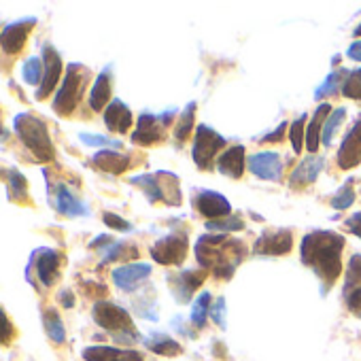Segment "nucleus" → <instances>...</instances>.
<instances>
[{
  "label": "nucleus",
  "instance_id": "f3484780",
  "mask_svg": "<svg viewBox=\"0 0 361 361\" xmlns=\"http://www.w3.org/2000/svg\"><path fill=\"white\" fill-rule=\"evenodd\" d=\"M196 209L200 215L209 217V219H226L232 215V204L217 192H200L196 198Z\"/></svg>",
  "mask_w": 361,
  "mask_h": 361
},
{
  "label": "nucleus",
  "instance_id": "aec40b11",
  "mask_svg": "<svg viewBox=\"0 0 361 361\" xmlns=\"http://www.w3.org/2000/svg\"><path fill=\"white\" fill-rule=\"evenodd\" d=\"M132 111L119 100V98H113L111 104L104 109V123L111 132L115 134H123L132 128Z\"/></svg>",
  "mask_w": 361,
  "mask_h": 361
},
{
  "label": "nucleus",
  "instance_id": "864d4df0",
  "mask_svg": "<svg viewBox=\"0 0 361 361\" xmlns=\"http://www.w3.org/2000/svg\"><path fill=\"white\" fill-rule=\"evenodd\" d=\"M355 37H361V24H359V26L355 28Z\"/></svg>",
  "mask_w": 361,
  "mask_h": 361
},
{
  "label": "nucleus",
  "instance_id": "c85d7f7f",
  "mask_svg": "<svg viewBox=\"0 0 361 361\" xmlns=\"http://www.w3.org/2000/svg\"><path fill=\"white\" fill-rule=\"evenodd\" d=\"M209 314H211V293H209V291H202V293L194 300V304H192L190 321H192L198 329H202V327L207 325Z\"/></svg>",
  "mask_w": 361,
  "mask_h": 361
},
{
  "label": "nucleus",
  "instance_id": "de8ad7c7",
  "mask_svg": "<svg viewBox=\"0 0 361 361\" xmlns=\"http://www.w3.org/2000/svg\"><path fill=\"white\" fill-rule=\"evenodd\" d=\"M346 228H348V232H353L355 236L361 238V213H355L350 219H346Z\"/></svg>",
  "mask_w": 361,
  "mask_h": 361
},
{
  "label": "nucleus",
  "instance_id": "49530a36",
  "mask_svg": "<svg viewBox=\"0 0 361 361\" xmlns=\"http://www.w3.org/2000/svg\"><path fill=\"white\" fill-rule=\"evenodd\" d=\"M83 289H85V293L87 295H92V298H100V295H106V287L104 285H94V283H83Z\"/></svg>",
  "mask_w": 361,
  "mask_h": 361
},
{
  "label": "nucleus",
  "instance_id": "c03bdc74",
  "mask_svg": "<svg viewBox=\"0 0 361 361\" xmlns=\"http://www.w3.org/2000/svg\"><path fill=\"white\" fill-rule=\"evenodd\" d=\"M126 249H128V245H123V243H113V245L104 247V249H102V251H104L102 266H104V264H111V262L121 259V257L126 255Z\"/></svg>",
  "mask_w": 361,
  "mask_h": 361
},
{
  "label": "nucleus",
  "instance_id": "473e14b6",
  "mask_svg": "<svg viewBox=\"0 0 361 361\" xmlns=\"http://www.w3.org/2000/svg\"><path fill=\"white\" fill-rule=\"evenodd\" d=\"M346 75H348L346 71H336V73L327 75V79L317 87L314 98H325V96L336 94V92H338V87H340V85H344V83H342V79H344Z\"/></svg>",
  "mask_w": 361,
  "mask_h": 361
},
{
  "label": "nucleus",
  "instance_id": "a18cd8bd",
  "mask_svg": "<svg viewBox=\"0 0 361 361\" xmlns=\"http://www.w3.org/2000/svg\"><path fill=\"white\" fill-rule=\"evenodd\" d=\"M211 317L219 327H226V300L224 298H219L215 302V306L211 308Z\"/></svg>",
  "mask_w": 361,
  "mask_h": 361
},
{
  "label": "nucleus",
  "instance_id": "20e7f679",
  "mask_svg": "<svg viewBox=\"0 0 361 361\" xmlns=\"http://www.w3.org/2000/svg\"><path fill=\"white\" fill-rule=\"evenodd\" d=\"M87 79H90V71L81 64H68L66 66V75L62 79V85L58 87L56 92V98L51 102L54 111L58 115H71L75 113V109L79 106L81 102V96H83V90L87 85Z\"/></svg>",
  "mask_w": 361,
  "mask_h": 361
},
{
  "label": "nucleus",
  "instance_id": "dca6fc26",
  "mask_svg": "<svg viewBox=\"0 0 361 361\" xmlns=\"http://www.w3.org/2000/svg\"><path fill=\"white\" fill-rule=\"evenodd\" d=\"M204 279H207L204 270H185V272L176 274L174 279H170V289L180 304H185V302H190L192 293L202 285Z\"/></svg>",
  "mask_w": 361,
  "mask_h": 361
},
{
  "label": "nucleus",
  "instance_id": "7ed1b4c3",
  "mask_svg": "<svg viewBox=\"0 0 361 361\" xmlns=\"http://www.w3.org/2000/svg\"><path fill=\"white\" fill-rule=\"evenodd\" d=\"M13 132L18 134V138L22 140V145L41 164L54 161L56 149H54V142H51L47 123L41 117H37L32 113H18L13 117Z\"/></svg>",
  "mask_w": 361,
  "mask_h": 361
},
{
  "label": "nucleus",
  "instance_id": "79ce46f5",
  "mask_svg": "<svg viewBox=\"0 0 361 361\" xmlns=\"http://www.w3.org/2000/svg\"><path fill=\"white\" fill-rule=\"evenodd\" d=\"M355 285H361V255L350 257L346 279H344V287H355Z\"/></svg>",
  "mask_w": 361,
  "mask_h": 361
},
{
  "label": "nucleus",
  "instance_id": "f8f14e48",
  "mask_svg": "<svg viewBox=\"0 0 361 361\" xmlns=\"http://www.w3.org/2000/svg\"><path fill=\"white\" fill-rule=\"evenodd\" d=\"M249 170L264 180H279L283 176V164L281 157L272 151H262V153H253L247 159Z\"/></svg>",
  "mask_w": 361,
  "mask_h": 361
},
{
  "label": "nucleus",
  "instance_id": "f704fd0d",
  "mask_svg": "<svg viewBox=\"0 0 361 361\" xmlns=\"http://www.w3.org/2000/svg\"><path fill=\"white\" fill-rule=\"evenodd\" d=\"M304 123H306V115H302L300 119H295L293 123H291V130H289V138H291V147H293V153H302V149H304V140H306V128H304Z\"/></svg>",
  "mask_w": 361,
  "mask_h": 361
},
{
  "label": "nucleus",
  "instance_id": "1a4fd4ad",
  "mask_svg": "<svg viewBox=\"0 0 361 361\" xmlns=\"http://www.w3.org/2000/svg\"><path fill=\"white\" fill-rule=\"evenodd\" d=\"M62 68H64V62H62V56L58 54V49L54 45H43V81L39 85V90L35 92V98L37 100H45L60 83L62 79Z\"/></svg>",
  "mask_w": 361,
  "mask_h": 361
},
{
  "label": "nucleus",
  "instance_id": "f257e3e1",
  "mask_svg": "<svg viewBox=\"0 0 361 361\" xmlns=\"http://www.w3.org/2000/svg\"><path fill=\"white\" fill-rule=\"evenodd\" d=\"M342 247L344 238L336 232H310L302 240V262L314 270L325 289L336 283L342 272Z\"/></svg>",
  "mask_w": 361,
  "mask_h": 361
},
{
  "label": "nucleus",
  "instance_id": "603ef678",
  "mask_svg": "<svg viewBox=\"0 0 361 361\" xmlns=\"http://www.w3.org/2000/svg\"><path fill=\"white\" fill-rule=\"evenodd\" d=\"M285 128H287V123H281L272 134H268V136H264V142H270V140H281V136H283V132H285Z\"/></svg>",
  "mask_w": 361,
  "mask_h": 361
},
{
  "label": "nucleus",
  "instance_id": "bb28decb",
  "mask_svg": "<svg viewBox=\"0 0 361 361\" xmlns=\"http://www.w3.org/2000/svg\"><path fill=\"white\" fill-rule=\"evenodd\" d=\"M7 190L9 200L13 202H24L28 198V178L18 168L7 170Z\"/></svg>",
  "mask_w": 361,
  "mask_h": 361
},
{
  "label": "nucleus",
  "instance_id": "c9c22d12",
  "mask_svg": "<svg viewBox=\"0 0 361 361\" xmlns=\"http://www.w3.org/2000/svg\"><path fill=\"white\" fill-rule=\"evenodd\" d=\"M342 94L346 98L361 100V68H357V71H353V73L346 75L344 85H342Z\"/></svg>",
  "mask_w": 361,
  "mask_h": 361
},
{
  "label": "nucleus",
  "instance_id": "cd10ccee",
  "mask_svg": "<svg viewBox=\"0 0 361 361\" xmlns=\"http://www.w3.org/2000/svg\"><path fill=\"white\" fill-rule=\"evenodd\" d=\"M43 327H45V334L49 336L51 342L64 344V340H66V327H64L62 317L58 314L56 308H47L43 312Z\"/></svg>",
  "mask_w": 361,
  "mask_h": 361
},
{
  "label": "nucleus",
  "instance_id": "c756f323",
  "mask_svg": "<svg viewBox=\"0 0 361 361\" xmlns=\"http://www.w3.org/2000/svg\"><path fill=\"white\" fill-rule=\"evenodd\" d=\"M145 344L155 355H178L180 353V344L174 342L172 338L164 336V334H153L151 338L145 340Z\"/></svg>",
  "mask_w": 361,
  "mask_h": 361
},
{
  "label": "nucleus",
  "instance_id": "9b49d317",
  "mask_svg": "<svg viewBox=\"0 0 361 361\" xmlns=\"http://www.w3.org/2000/svg\"><path fill=\"white\" fill-rule=\"evenodd\" d=\"M174 113H164L159 117L151 115V113H142L138 117V123H136V130L132 134V140L136 145H153V142H159L166 134V126L170 123Z\"/></svg>",
  "mask_w": 361,
  "mask_h": 361
},
{
  "label": "nucleus",
  "instance_id": "8fccbe9b",
  "mask_svg": "<svg viewBox=\"0 0 361 361\" xmlns=\"http://www.w3.org/2000/svg\"><path fill=\"white\" fill-rule=\"evenodd\" d=\"M113 240H111V236L109 234H102V236H98V238H94L92 243H90V249H98V251H102L104 247L102 245H111Z\"/></svg>",
  "mask_w": 361,
  "mask_h": 361
},
{
  "label": "nucleus",
  "instance_id": "2eb2a0df",
  "mask_svg": "<svg viewBox=\"0 0 361 361\" xmlns=\"http://www.w3.org/2000/svg\"><path fill=\"white\" fill-rule=\"evenodd\" d=\"M149 274H151L149 264H126L115 268L111 276L121 291H134L145 279H149Z\"/></svg>",
  "mask_w": 361,
  "mask_h": 361
},
{
  "label": "nucleus",
  "instance_id": "0eeeda50",
  "mask_svg": "<svg viewBox=\"0 0 361 361\" xmlns=\"http://www.w3.org/2000/svg\"><path fill=\"white\" fill-rule=\"evenodd\" d=\"M190 240L185 234H170L157 240L151 249V257L161 266H180L188 257Z\"/></svg>",
  "mask_w": 361,
  "mask_h": 361
},
{
  "label": "nucleus",
  "instance_id": "2f4dec72",
  "mask_svg": "<svg viewBox=\"0 0 361 361\" xmlns=\"http://www.w3.org/2000/svg\"><path fill=\"white\" fill-rule=\"evenodd\" d=\"M194 111H196V102H192V104L183 111V115H180V121H178L176 128H174V138H176L178 142L188 140V136H190V132H192V126H194Z\"/></svg>",
  "mask_w": 361,
  "mask_h": 361
},
{
  "label": "nucleus",
  "instance_id": "3c124183",
  "mask_svg": "<svg viewBox=\"0 0 361 361\" xmlns=\"http://www.w3.org/2000/svg\"><path fill=\"white\" fill-rule=\"evenodd\" d=\"M348 58L350 60H355V62H361V41H355L350 47H348Z\"/></svg>",
  "mask_w": 361,
  "mask_h": 361
},
{
  "label": "nucleus",
  "instance_id": "4be33fe9",
  "mask_svg": "<svg viewBox=\"0 0 361 361\" xmlns=\"http://www.w3.org/2000/svg\"><path fill=\"white\" fill-rule=\"evenodd\" d=\"M217 170L230 178H240L245 172V147L234 145V147L226 149L217 159Z\"/></svg>",
  "mask_w": 361,
  "mask_h": 361
},
{
  "label": "nucleus",
  "instance_id": "37998d69",
  "mask_svg": "<svg viewBox=\"0 0 361 361\" xmlns=\"http://www.w3.org/2000/svg\"><path fill=\"white\" fill-rule=\"evenodd\" d=\"M102 221H104L106 228L117 230V232H130V230H132V224L126 221V219H121V217L115 215V213H104V215H102Z\"/></svg>",
  "mask_w": 361,
  "mask_h": 361
},
{
  "label": "nucleus",
  "instance_id": "58836bf2",
  "mask_svg": "<svg viewBox=\"0 0 361 361\" xmlns=\"http://www.w3.org/2000/svg\"><path fill=\"white\" fill-rule=\"evenodd\" d=\"M16 338V325L11 323V319L7 317V312L0 306V346L11 344Z\"/></svg>",
  "mask_w": 361,
  "mask_h": 361
},
{
  "label": "nucleus",
  "instance_id": "39448f33",
  "mask_svg": "<svg viewBox=\"0 0 361 361\" xmlns=\"http://www.w3.org/2000/svg\"><path fill=\"white\" fill-rule=\"evenodd\" d=\"M35 276L45 287H51L58 281V276H60V255L54 249L41 247V249L32 251V255L28 259V266H26V281L37 289Z\"/></svg>",
  "mask_w": 361,
  "mask_h": 361
},
{
  "label": "nucleus",
  "instance_id": "72a5a7b5",
  "mask_svg": "<svg viewBox=\"0 0 361 361\" xmlns=\"http://www.w3.org/2000/svg\"><path fill=\"white\" fill-rule=\"evenodd\" d=\"M344 109H336L329 117H327V121H325V126H323V132H321V142L325 145V147H329L331 145V140H334V134H336V130H338V126L344 121Z\"/></svg>",
  "mask_w": 361,
  "mask_h": 361
},
{
  "label": "nucleus",
  "instance_id": "393cba45",
  "mask_svg": "<svg viewBox=\"0 0 361 361\" xmlns=\"http://www.w3.org/2000/svg\"><path fill=\"white\" fill-rule=\"evenodd\" d=\"M94 166L109 172V174H121L130 168V157L128 155H121L119 151H113V149H102L94 155Z\"/></svg>",
  "mask_w": 361,
  "mask_h": 361
},
{
  "label": "nucleus",
  "instance_id": "9d476101",
  "mask_svg": "<svg viewBox=\"0 0 361 361\" xmlns=\"http://www.w3.org/2000/svg\"><path fill=\"white\" fill-rule=\"evenodd\" d=\"M35 26H37V18H22V20L7 24L0 30V49L7 56H18L24 49L26 39L30 37Z\"/></svg>",
  "mask_w": 361,
  "mask_h": 361
},
{
  "label": "nucleus",
  "instance_id": "4468645a",
  "mask_svg": "<svg viewBox=\"0 0 361 361\" xmlns=\"http://www.w3.org/2000/svg\"><path fill=\"white\" fill-rule=\"evenodd\" d=\"M54 207L64 217H85V215H90L87 204L81 198H77L64 183H58L56 190H54Z\"/></svg>",
  "mask_w": 361,
  "mask_h": 361
},
{
  "label": "nucleus",
  "instance_id": "6e6552de",
  "mask_svg": "<svg viewBox=\"0 0 361 361\" xmlns=\"http://www.w3.org/2000/svg\"><path fill=\"white\" fill-rule=\"evenodd\" d=\"M224 145H226V138L221 134H217L209 126H200L196 130V138L192 147V157L198 164V168H209L213 157L224 149Z\"/></svg>",
  "mask_w": 361,
  "mask_h": 361
},
{
  "label": "nucleus",
  "instance_id": "ddd939ff",
  "mask_svg": "<svg viewBox=\"0 0 361 361\" xmlns=\"http://www.w3.org/2000/svg\"><path fill=\"white\" fill-rule=\"evenodd\" d=\"M361 161V121H357L344 136L338 151V166L342 170L355 168Z\"/></svg>",
  "mask_w": 361,
  "mask_h": 361
},
{
  "label": "nucleus",
  "instance_id": "b1692460",
  "mask_svg": "<svg viewBox=\"0 0 361 361\" xmlns=\"http://www.w3.org/2000/svg\"><path fill=\"white\" fill-rule=\"evenodd\" d=\"M164 178V172H157V174H142V176H134L130 183L132 185H138L145 194H147V198L151 200V202H155V200H166L168 204H170V194L164 190V183L166 180H161ZM170 178V176H168Z\"/></svg>",
  "mask_w": 361,
  "mask_h": 361
},
{
  "label": "nucleus",
  "instance_id": "ea45409f",
  "mask_svg": "<svg viewBox=\"0 0 361 361\" xmlns=\"http://www.w3.org/2000/svg\"><path fill=\"white\" fill-rule=\"evenodd\" d=\"M79 140L83 145H87V147H121V142L115 140V138H109V136H102V134H90V132H81Z\"/></svg>",
  "mask_w": 361,
  "mask_h": 361
},
{
  "label": "nucleus",
  "instance_id": "e433bc0d",
  "mask_svg": "<svg viewBox=\"0 0 361 361\" xmlns=\"http://www.w3.org/2000/svg\"><path fill=\"white\" fill-rule=\"evenodd\" d=\"M243 228H245L243 219L234 217V215H230V217H226L221 221H207V230L209 232H215V230H219V232H238Z\"/></svg>",
  "mask_w": 361,
  "mask_h": 361
},
{
  "label": "nucleus",
  "instance_id": "09e8293b",
  "mask_svg": "<svg viewBox=\"0 0 361 361\" xmlns=\"http://www.w3.org/2000/svg\"><path fill=\"white\" fill-rule=\"evenodd\" d=\"M58 300H60V304H62L64 308H73V306H75V295H73L71 289H62V291L58 293Z\"/></svg>",
  "mask_w": 361,
  "mask_h": 361
},
{
  "label": "nucleus",
  "instance_id": "4c0bfd02",
  "mask_svg": "<svg viewBox=\"0 0 361 361\" xmlns=\"http://www.w3.org/2000/svg\"><path fill=\"white\" fill-rule=\"evenodd\" d=\"M355 202V192H353V183L348 180V183H344V188L336 194V198L331 200V207L336 211H346L350 204Z\"/></svg>",
  "mask_w": 361,
  "mask_h": 361
},
{
  "label": "nucleus",
  "instance_id": "5701e85b",
  "mask_svg": "<svg viewBox=\"0 0 361 361\" xmlns=\"http://www.w3.org/2000/svg\"><path fill=\"white\" fill-rule=\"evenodd\" d=\"M321 170H323V159L317 157V155H308V157H304V159L298 164V168L291 172V176H289V185L302 188V185L314 183Z\"/></svg>",
  "mask_w": 361,
  "mask_h": 361
},
{
  "label": "nucleus",
  "instance_id": "a211bd4d",
  "mask_svg": "<svg viewBox=\"0 0 361 361\" xmlns=\"http://www.w3.org/2000/svg\"><path fill=\"white\" fill-rule=\"evenodd\" d=\"M293 236L291 232H264L255 243V253L259 255H285L291 251Z\"/></svg>",
  "mask_w": 361,
  "mask_h": 361
},
{
  "label": "nucleus",
  "instance_id": "423d86ee",
  "mask_svg": "<svg viewBox=\"0 0 361 361\" xmlns=\"http://www.w3.org/2000/svg\"><path fill=\"white\" fill-rule=\"evenodd\" d=\"M92 314H94V321L102 329L113 331L115 336L117 334H126V331H134V325H132V319H130L128 310L117 306V304H113V302H109V300H98L94 304Z\"/></svg>",
  "mask_w": 361,
  "mask_h": 361
},
{
  "label": "nucleus",
  "instance_id": "a878e982",
  "mask_svg": "<svg viewBox=\"0 0 361 361\" xmlns=\"http://www.w3.org/2000/svg\"><path fill=\"white\" fill-rule=\"evenodd\" d=\"M329 104L325 102V104H319V109L314 111V117H312V121L308 123V128H306V140H304V147L310 151V153H314L317 149H319V142H321V132H323V126H325V121H327V113H329Z\"/></svg>",
  "mask_w": 361,
  "mask_h": 361
},
{
  "label": "nucleus",
  "instance_id": "412c9836",
  "mask_svg": "<svg viewBox=\"0 0 361 361\" xmlns=\"http://www.w3.org/2000/svg\"><path fill=\"white\" fill-rule=\"evenodd\" d=\"M111 92H113V87H111V68H104L96 77V81H94V85L90 90V96H87L90 109L96 111V113L104 111L111 104Z\"/></svg>",
  "mask_w": 361,
  "mask_h": 361
},
{
  "label": "nucleus",
  "instance_id": "a19ab883",
  "mask_svg": "<svg viewBox=\"0 0 361 361\" xmlns=\"http://www.w3.org/2000/svg\"><path fill=\"white\" fill-rule=\"evenodd\" d=\"M344 302H346V308L361 317V285H355V287H344Z\"/></svg>",
  "mask_w": 361,
  "mask_h": 361
},
{
  "label": "nucleus",
  "instance_id": "f03ea898",
  "mask_svg": "<svg viewBox=\"0 0 361 361\" xmlns=\"http://www.w3.org/2000/svg\"><path fill=\"white\" fill-rule=\"evenodd\" d=\"M245 257V245L224 234H207L196 243V259L217 279H230Z\"/></svg>",
  "mask_w": 361,
  "mask_h": 361
},
{
  "label": "nucleus",
  "instance_id": "7c9ffc66",
  "mask_svg": "<svg viewBox=\"0 0 361 361\" xmlns=\"http://www.w3.org/2000/svg\"><path fill=\"white\" fill-rule=\"evenodd\" d=\"M22 79L26 85H41L43 81V60H39L37 56H30L28 60H24V66H22Z\"/></svg>",
  "mask_w": 361,
  "mask_h": 361
},
{
  "label": "nucleus",
  "instance_id": "6ab92c4d",
  "mask_svg": "<svg viewBox=\"0 0 361 361\" xmlns=\"http://www.w3.org/2000/svg\"><path fill=\"white\" fill-rule=\"evenodd\" d=\"M85 361H142V353L117 346H87L83 348Z\"/></svg>",
  "mask_w": 361,
  "mask_h": 361
}]
</instances>
